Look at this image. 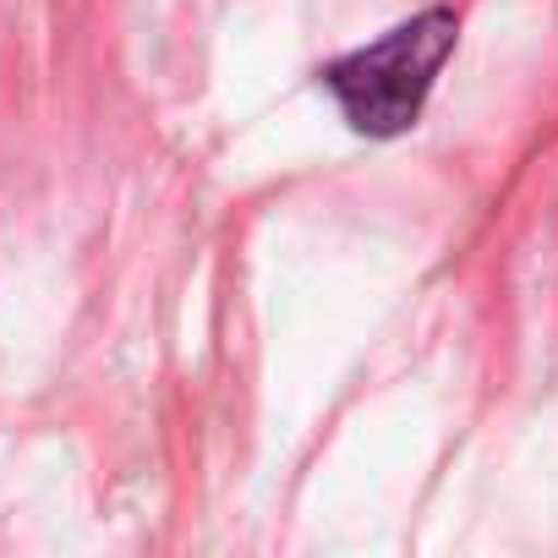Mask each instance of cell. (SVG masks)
Segmentation results:
<instances>
[{"label": "cell", "instance_id": "cell-1", "mask_svg": "<svg viewBox=\"0 0 558 558\" xmlns=\"http://www.w3.org/2000/svg\"><path fill=\"white\" fill-rule=\"evenodd\" d=\"M454 50H460V17L449 7H427V12L395 23L389 34H378L373 45L335 56L318 72V88L335 99V110L345 116L351 132L389 143L422 121V110L438 88V72L449 66Z\"/></svg>", "mask_w": 558, "mask_h": 558}]
</instances>
